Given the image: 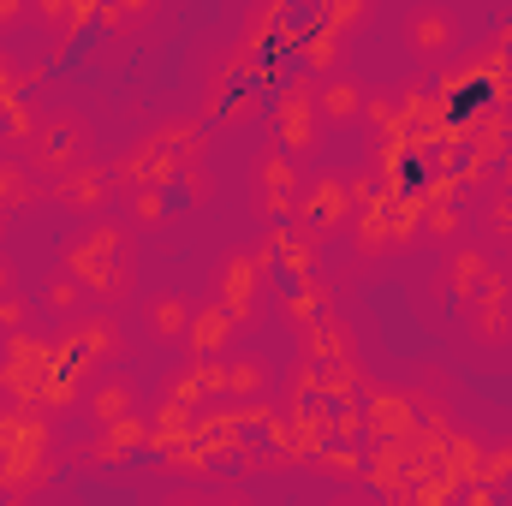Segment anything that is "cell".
Listing matches in <instances>:
<instances>
[{
  "label": "cell",
  "mask_w": 512,
  "mask_h": 506,
  "mask_svg": "<svg viewBox=\"0 0 512 506\" xmlns=\"http://www.w3.org/2000/svg\"><path fill=\"white\" fill-rule=\"evenodd\" d=\"M30 137H36V167H48V173H66L90 155V126L78 114H48Z\"/></svg>",
  "instance_id": "obj_2"
},
{
  "label": "cell",
  "mask_w": 512,
  "mask_h": 506,
  "mask_svg": "<svg viewBox=\"0 0 512 506\" xmlns=\"http://www.w3.org/2000/svg\"><path fill=\"white\" fill-rule=\"evenodd\" d=\"M12 18H24V0H0V24H12Z\"/></svg>",
  "instance_id": "obj_10"
},
{
  "label": "cell",
  "mask_w": 512,
  "mask_h": 506,
  "mask_svg": "<svg viewBox=\"0 0 512 506\" xmlns=\"http://www.w3.org/2000/svg\"><path fill=\"white\" fill-rule=\"evenodd\" d=\"M316 120H322L316 96L292 90V96H286V108H280V137H286V143H316Z\"/></svg>",
  "instance_id": "obj_6"
},
{
  "label": "cell",
  "mask_w": 512,
  "mask_h": 506,
  "mask_svg": "<svg viewBox=\"0 0 512 506\" xmlns=\"http://www.w3.org/2000/svg\"><path fill=\"white\" fill-rule=\"evenodd\" d=\"M42 304H48V310H54V316H72V310H78V304H84V286H78V280H72V274H66V268H60V274H54V280H48V292H42Z\"/></svg>",
  "instance_id": "obj_7"
},
{
  "label": "cell",
  "mask_w": 512,
  "mask_h": 506,
  "mask_svg": "<svg viewBox=\"0 0 512 506\" xmlns=\"http://www.w3.org/2000/svg\"><path fill=\"white\" fill-rule=\"evenodd\" d=\"M90 405H96V417H126V411H131V387H126V381H102Z\"/></svg>",
  "instance_id": "obj_8"
},
{
  "label": "cell",
  "mask_w": 512,
  "mask_h": 506,
  "mask_svg": "<svg viewBox=\"0 0 512 506\" xmlns=\"http://www.w3.org/2000/svg\"><path fill=\"white\" fill-rule=\"evenodd\" d=\"M90 298H126L131 292V280H137V268H131V245H126V233H114L108 221H96V227H84L72 245H66V262H60Z\"/></svg>",
  "instance_id": "obj_1"
},
{
  "label": "cell",
  "mask_w": 512,
  "mask_h": 506,
  "mask_svg": "<svg viewBox=\"0 0 512 506\" xmlns=\"http://www.w3.org/2000/svg\"><path fill=\"white\" fill-rule=\"evenodd\" d=\"M42 18H48V24H54V30H60V24H66V18H72V0H42Z\"/></svg>",
  "instance_id": "obj_9"
},
{
  "label": "cell",
  "mask_w": 512,
  "mask_h": 506,
  "mask_svg": "<svg viewBox=\"0 0 512 506\" xmlns=\"http://www.w3.org/2000/svg\"><path fill=\"white\" fill-rule=\"evenodd\" d=\"M191 322H197V316H191V304H185L179 292H161V298L143 304V328H149L155 340H185Z\"/></svg>",
  "instance_id": "obj_4"
},
{
  "label": "cell",
  "mask_w": 512,
  "mask_h": 506,
  "mask_svg": "<svg viewBox=\"0 0 512 506\" xmlns=\"http://www.w3.org/2000/svg\"><path fill=\"white\" fill-rule=\"evenodd\" d=\"M453 42H459V18H453L447 6H417V12H411L405 48H411L417 60H441V54H453Z\"/></svg>",
  "instance_id": "obj_3"
},
{
  "label": "cell",
  "mask_w": 512,
  "mask_h": 506,
  "mask_svg": "<svg viewBox=\"0 0 512 506\" xmlns=\"http://www.w3.org/2000/svg\"><path fill=\"white\" fill-rule=\"evenodd\" d=\"M316 108H322V120H328V126H352V120L364 114V90H358L352 78H328V84H322V96H316Z\"/></svg>",
  "instance_id": "obj_5"
}]
</instances>
